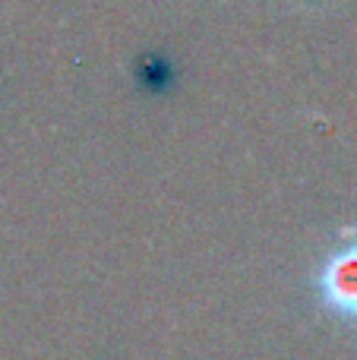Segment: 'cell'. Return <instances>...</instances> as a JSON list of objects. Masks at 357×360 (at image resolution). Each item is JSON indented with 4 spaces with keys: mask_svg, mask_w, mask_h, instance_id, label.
Here are the masks:
<instances>
[{
    "mask_svg": "<svg viewBox=\"0 0 357 360\" xmlns=\"http://www.w3.org/2000/svg\"><path fill=\"white\" fill-rule=\"evenodd\" d=\"M313 291L335 319L357 323V228H345L342 240L326 250L313 272Z\"/></svg>",
    "mask_w": 357,
    "mask_h": 360,
    "instance_id": "cell-1",
    "label": "cell"
}]
</instances>
